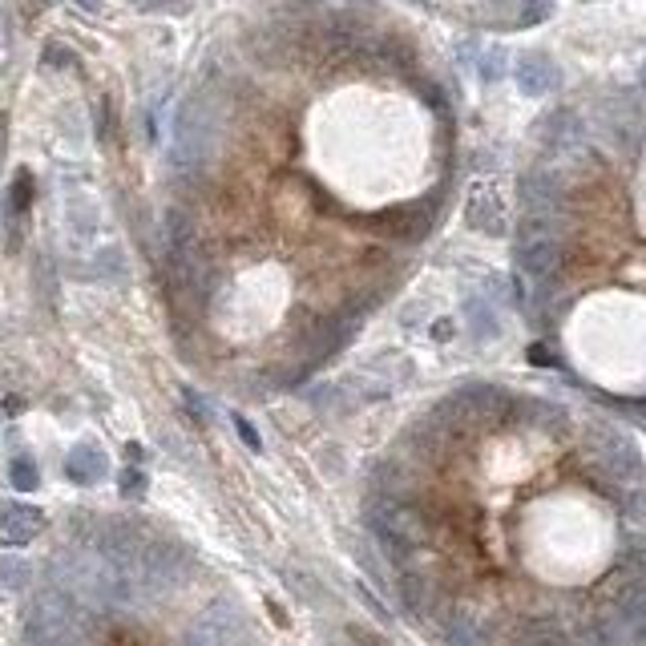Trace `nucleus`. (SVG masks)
<instances>
[{
    "label": "nucleus",
    "instance_id": "obj_9",
    "mask_svg": "<svg viewBox=\"0 0 646 646\" xmlns=\"http://www.w3.org/2000/svg\"><path fill=\"white\" fill-rule=\"evenodd\" d=\"M501 73H505V49H489L485 61H481V77L485 81H497Z\"/></svg>",
    "mask_w": 646,
    "mask_h": 646
},
{
    "label": "nucleus",
    "instance_id": "obj_1",
    "mask_svg": "<svg viewBox=\"0 0 646 646\" xmlns=\"http://www.w3.org/2000/svg\"><path fill=\"white\" fill-rule=\"evenodd\" d=\"M214 138H219V122H214L210 101L206 97L182 101V110L174 118V166L186 174V170H198L202 162H210Z\"/></svg>",
    "mask_w": 646,
    "mask_h": 646
},
{
    "label": "nucleus",
    "instance_id": "obj_6",
    "mask_svg": "<svg viewBox=\"0 0 646 646\" xmlns=\"http://www.w3.org/2000/svg\"><path fill=\"white\" fill-rule=\"evenodd\" d=\"M465 214H469V223H473L477 231H493V235H501V210H497L493 194H473Z\"/></svg>",
    "mask_w": 646,
    "mask_h": 646
},
{
    "label": "nucleus",
    "instance_id": "obj_7",
    "mask_svg": "<svg viewBox=\"0 0 646 646\" xmlns=\"http://www.w3.org/2000/svg\"><path fill=\"white\" fill-rule=\"evenodd\" d=\"M9 477H13V485H17L21 493H29V489H37V485H41V473H37L33 457H13V465H9Z\"/></svg>",
    "mask_w": 646,
    "mask_h": 646
},
{
    "label": "nucleus",
    "instance_id": "obj_12",
    "mask_svg": "<svg viewBox=\"0 0 646 646\" xmlns=\"http://www.w3.org/2000/svg\"><path fill=\"white\" fill-rule=\"evenodd\" d=\"M0 574L9 578V586H25V578H29V566L13 558V562H5V566H0Z\"/></svg>",
    "mask_w": 646,
    "mask_h": 646
},
{
    "label": "nucleus",
    "instance_id": "obj_3",
    "mask_svg": "<svg viewBox=\"0 0 646 646\" xmlns=\"http://www.w3.org/2000/svg\"><path fill=\"white\" fill-rule=\"evenodd\" d=\"M517 85L525 97H542L558 85V65L546 57V53H529L517 61Z\"/></svg>",
    "mask_w": 646,
    "mask_h": 646
},
{
    "label": "nucleus",
    "instance_id": "obj_13",
    "mask_svg": "<svg viewBox=\"0 0 646 646\" xmlns=\"http://www.w3.org/2000/svg\"><path fill=\"white\" fill-rule=\"evenodd\" d=\"M29 190H33V178H29V174H21V178H17V186H13V206H17V210H25V206H29Z\"/></svg>",
    "mask_w": 646,
    "mask_h": 646
},
{
    "label": "nucleus",
    "instance_id": "obj_11",
    "mask_svg": "<svg viewBox=\"0 0 646 646\" xmlns=\"http://www.w3.org/2000/svg\"><path fill=\"white\" fill-rule=\"evenodd\" d=\"M122 493H126V497H142V493H146V477H142L138 469H126V473H122Z\"/></svg>",
    "mask_w": 646,
    "mask_h": 646
},
{
    "label": "nucleus",
    "instance_id": "obj_8",
    "mask_svg": "<svg viewBox=\"0 0 646 646\" xmlns=\"http://www.w3.org/2000/svg\"><path fill=\"white\" fill-rule=\"evenodd\" d=\"M554 9V0H525V9H521V25H537V21H546Z\"/></svg>",
    "mask_w": 646,
    "mask_h": 646
},
{
    "label": "nucleus",
    "instance_id": "obj_2",
    "mask_svg": "<svg viewBox=\"0 0 646 646\" xmlns=\"http://www.w3.org/2000/svg\"><path fill=\"white\" fill-rule=\"evenodd\" d=\"M41 525H45V517L33 505H9V509H0V546H9V550L29 546L33 537L41 533Z\"/></svg>",
    "mask_w": 646,
    "mask_h": 646
},
{
    "label": "nucleus",
    "instance_id": "obj_14",
    "mask_svg": "<svg viewBox=\"0 0 646 646\" xmlns=\"http://www.w3.org/2000/svg\"><path fill=\"white\" fill-rule=\"evenodd\" d=\"M235 428H239V437H243V441H247L251 449H259V437H255V428H251V424H247L243 416H235Z\"/></svg>",
    "mask_w": 646,
    "mask_h": 646
},
{
    "label": "nucleus",
    "instance_id": "obj_4",
    "mask_svg": "<svg viewBox=\"0 0 646 646\" xmlns=\"http://www.w3.org/2000/svg\"><path fill=\"white\" fill-rule=\"evenodd\" d=\"M235 634H239V610L231 602H214L202 614V622L194 626V638H202V642H227Z\"/></svg>",
    "mask_w": 646,
    "mask_h": 646
},
{
    "label": "nucleus",
    "instance_id": "obj_15",
    "mask_svg": "<svg viewBox=\"0 0 646 646\" xmlns=\"http://www.w3.org/2000/svg\"><path fill=\"white\" fill-rule=\"evenodd\" d=\"M77 9H85V13H101V0H73Z\"/></svg>",
    "mask_w": 646,
    "mask_h": 646
},
{
    "label": "nucleus",
    "instance_id": "obj_10",
    "mask_svg": "<svg viewBox=\"0 0 646 646\" xmlns=\"http://www.w3.org/2000/svg\"><path fill=\"white\" fill-rule=\"evenodd\" d=\"M182 404L190 408V416H194L198 424H206V420H210V408H206V400H198V392H194V388H182Z\"/></svg>",
    "mask_w": 646,
    "mask_h": 646
},
{
    "label": "nucleus",
    "instance_id": "obj_5",
    "mask_svg": "<svg viewBox=\"0 0 646 646\" xmlns=\"http://www.w3.org/2000/svg\"><path fill=\"white\" fill-rule=\"evenodd\" d=\"M65 473H69V481H77V485H97V481L105 477V453H101L97 445H77V449L69 453V461H65Z\"/></svg>",
    "mask_w": 646,
    "mask_h": 646
}]
</instances>
